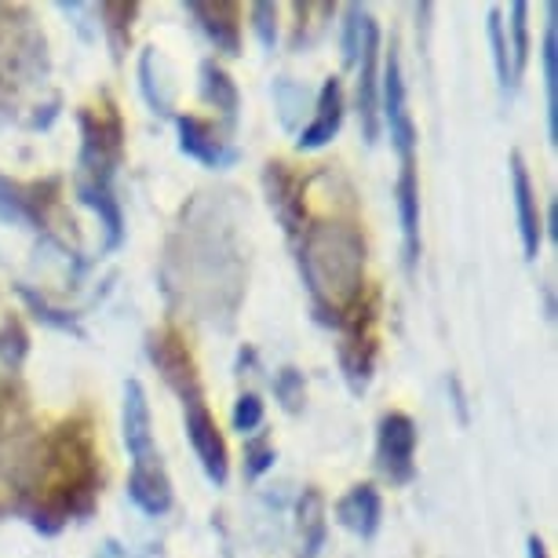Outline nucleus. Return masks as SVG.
<instances>
[{
  "label": "nucleus",
  "instance_id": "obj_1",
  "mask_svg": "<svg viewBox=\"0 0 558 558\" xmlns=\"http://www.w3.org/2000/svg\"><path fill=\"white\" fill-rule=\"evenodd\" d=\"M99 446L96 424L77 413L37 441L34 463L19 497V508L40 533H59L73 519H88L99 504Z\"/></svg>",
  "mask_w": 558,
  "mask_h": 558
},
{
  "label": "nucleus",
  "instance_id": "obj_2",
  "mask_svg": "<svg viewBox=\"0 0 558 558\" xmlns=\"http://www.w3.org/2000/svg\"><path fill=\"white\" fill-rule=\"evenodd\" d=\"M300 274L311 303L325 325H340L362 303L365 292V238L351 219H322L303 227Z\"/></svg>",
  "mask_w": 558,
  "mask_h": 558
},
{
  "label": "nucleus",
  "instance_id": "obj_3",
  "mask_svg": "<svg viewBox=\"0 0 558 558\" xmlns=\"http://www.w3.org/2000/svg\"><path fill=\"white\" fill-rule=\"evenodd\" d=\"M48 81V40L26 4H0V121L23 113L29 88Z\"/></svg>",
  "mask_w": 558,
  "mask_h": 558
},
{
  "label": "nucleus",
  "instance_id": "obj_4",
  "mask_svg": "<svg viewBox=\"0 0 558 558\" xmlns=\"http://www.w3.org/2000/svg\"><path fill=\"white\" fill-rule=\"evenodd\" d=\"M124 446L132 457V478H129V497L135 508L146 514H165L172 508V482L161 463V452L154 446V420L150 402L140 380L124 384Z\"/></svg>",
  "mask_w": 558,
  "mask_h": 558
},
{
  "label": "nucleus",
  "instance_id": "obj_5",
  "mask_svg": "<svg viewBox=\"0 0 558 558\" xmlns=\"http://www.w3.org/2000/svg\"><path fill=\"white\" fill-rule=\"evenodd\" d=\"M124 161V121L118 102L102 96L81 110V172L84 183L113 186V175Z\"/></svg>",
  "mask_w": 558,
  "mask_h": 558
},
{
  "label": "nucleus",
  "instance_id": "obj_6",
  "mask_svg": "<svg viewBox=\"0 0 558 558\" xmlns=\"http://www.w3.org/2000/svg\"><path fill=\"white\" fill-rule=\"evenodd\" d=\"M343 343H340V365L343 376L351 384V391L362 395L376 368V296H365L351 311V318L340 325Z\"/></svg>",
  "mask_w": 558,
  "mask_h": 558
},
{
  "label": "nucleus",
  "instance_id": "obj_7",
  "mask_svg": "<svg viewBox=\"0 0 558 558\" xmlns=\"http://www.w3.org/2000/svg\"><path fill=\"white\" fill-rule=\"evenodd\" d=\"M146 354H150V362L157 365L161 380L179 395V402L183 405L205 402V387H202V376H197L194 354L175 329H157L146 336Z\"/></svg>",
  "mask_w": 558,
  "mask_h": 558
},
{
  "label": "nucleus",
  "instance_id": "obj_8",
  "mask_svg": "<svg viewBox=\"0 0 558 558\" xmlns=\"http://www.w3.org/2000/svg\"><path fill=\"white\" fill-rule=\"evenodd\" d=\"M62 183L45 179V183H15L0 175V219L4 223H29L37 230H51V216L59 213Z\"/></svg>",
  "mask_w": 558,
  "mask_h": 558
},
{
  "label": "nucleus",
  "instance_id": "obj_9",
  "mask_svg": "<svg viewBox=\"0 0 558 558\" xmlns=\"http://www.w3.org/2000/svg\"><path fill=\"white\" fill-rule=\"evenodd\" d=\"M376 468L391 486H405L416 475V424L405 413H384L376 430Z\"/></svg>",
  "mask_w": 558,
  "mask_h": 558
},
{
  "label": "nucleus",
  "instance_id": "obj_10",
  "mask_svg": "<svg viewBox=\"0 0 558 558\" xmlns=\"http://www.w3.org/2000/svg\"><path fill=\"white\" fill-rule=\"evenodd\" d=\"M376 62H380V26L376 19H365L362 29V51H357V84H354V107H357V124H362L365 143H376L380 135V73H376Z\"/></svg>",
  "mask_w": 558,
  "mask_h": 558
},
{
  "label": "nucleus",
  "instance_id": "obj_11",
  "mask_svg": "<svg viewBox=\"0 0 558 558\" xmlns=\"http://www.w3.org/2000/svg\"><path fill=\"white\" fill-rule=\"evenodd\" d=\"M263 186H267V202L286 227L289 238H300L307 227V183L292 172L286 161H267L263 168Z\"/></svg>",
  "mask_w": 558,
  "mask_h": 558
},
{
  "label": "nucleus",
  "instance_id": "obj_12",
  "mask_svg": "<svg viewBox=\"0 0 558 558\" xmlns=\"http://www.w3.org/2000/svg\"><path fill=\"white\" fill-rule=\"evenodd\" d=\"M384 121L391 132V143L402 161H416V124L405 102V81H402V62H398V48L391 45L387 51V66H384Z\"/></svg>",
  "mask_w": 558,
  "mask_h": 558
},
{
  "label": "nucleus",
  "instance_id": "obj_13",
  "mask_svg": "<svg viewBox=\"0 0 558 558\" xmlns=\"http://www.w3.org/2000/svg\"><path fill=\"white\" fill-rule=\"evenodd\" d=\"M183 416H186V438H191L205 475L213 478L216 486H223L230 475V452H227V438L216 424L213 409L205 402H194V405H183Z\"/></svg>",
  "mask_w": 558,
  "mask_h": 558
},
{
  "label": "nucleus",
  "instance_id": "obj_14",
  "mask_svg": "<svg viewBox=\"0 0 558 558\" xmlns=\"http://www.w3.org/2000/svg\"><path fill=\"white\" fill-rule=\"evenodd\" d=\"M175 132H179V150L186 157H194V161H202L208 168H227L238 161L234 146H230L208 121L194 118V113H179Z\"/></svg>",
  "mask_w": 558,
  "mask_h": 558
},
{
  "label": "nucleus",
  "instance_id": "obj_15",
  "mask_svg": "<svg viewBox=\"0 0 558 558\" xmlns=\"http://www.w3.org/2000/svg\"><path fill=\"white\" fill-rule=\"evenodd\" d=\"M183 8H186V15H194V23L202 26V34L213 40L216 51L241 56V8L234 0H213V4L191 0V4H183Z\"/></svg>",
  "mask_w": 558,
  "mask_h": 558
},
{
  "label": "nucleus",
  "instance_id": "obj_16",
  "mask_svg": "<svg viewBox=\"0 0 558 558\" xmlns=\"http://www.w3.org/2000/svg\"><path fill=\"white\" fill-rule=\"evenodd\" d=\"M511 194H514V213H519L522 252H525V259H536V252H541V238H544V223H541L536 191H533L530 172H525L522 154H511Z\"/></svg>",
  "mask_w": 558,
  "mask_h": 558
},
{
  "label": "nucleus",
  "instance_id": "obj_17",
  "mask_svg": "<svg viewBox=\"0 0 558 558\" xmlns=\"http://www.w3.org/2000/svg\"><path fill=\"white\" fill-rule=\"evenodd\" d=\"M340 124H343V84L340 77H329L322 84L318 102H314V121L300 132L296 146L300 150H322L325 143L336 140Z\"/></svg>",
  "mask_w": 558,
  "mask_h": 558
},
{
  "label": "nucleus",
  "instance_id": "obj_18",
  "mask_svg": "<svg viewBox=\"0 0 558 558\" xmlns=\"http://www.w3.org/2000/svg\"><path fill=\"white\" fill-rule=\"evenodd\" d=\"M380 514H384L380 493H376V486H368V482L354 486L340 504H336V519H340L351 533L365 536V541L380 530Z\"/></svg>",
  "mask_w": 558,
  "mask_h": 558
},
{
  "label": "nucleus",
  "instance_id": "obj_19",
  "mask_svg": "<svg viewBox=\"0 0 558 558\" xmlns=\"http://www.w3.org/2000/svg\"><path fill=\"white\" fill-rule=\"evenodd\" d=\"M398 216H402L405 263H409V267H416V259H420V179H416V161H402V172H398Z\"/></svg>",
  "mask_w": 558,
  "mask_h": 558
},
{
  "label": "nucleus",
  "instance_id": "obj_20",
  "mask_svg": "<svg viewBox=\"0 0 558 558\" xmlns=\"http://www.w3.org/2000/svg\"><path fill=\"white\" fill-rule=\"evenodd\" d=\"M296 530H300V555L318 558L325 547V533H329V519H325V497L318 489H303L296 504Z\"/></svg>",
  "mask_w": 558,
  "mask_h": 558
},
{
  "label": "nucleus",
  "instance_id": "obj_21",
  "mask_svg": "<svg viewBox=\"0 0 558 558\" xmlns=\"http://www.w3.org/2000/svg\"><path fill=\"white\" fill-rule=\"evenodd\" d=\"M77 197H81V205H88L92 213L102 219V227H107V252H113L124 241V216H121V202L113 197V186L77 179Z\"/></svg>",
  "mask_w": 558,
  "mask_h": 558
},
{
  "label": "nucleus",
  "instance_id": "obj_22",
  "mask_svg": "<svg viewBox=\"0 0 558 558\" xmlns=\"http://www.w3.org/2000/svg\"><path fill=\"white\" fill-rule=\"evenodd\" d=\"M555 4H547V19L551 23L544 26V45H541V59H544V88H547V140L551 146L558 143V34H555Z\"/></svg>",
  "mask_w": 558,
  "mask_h": 558
},
{
  "label": "nucleus",
  "instance_id": "obj_23",
  "mask_svg": "<svg viewBox=\"0 0 558 558\" xmlns=\"http://www.w3.org/2000/svg\"><path fill=\"white\" fill-rule=\"evenodd\" d=\"M202 96H205L208 107H216L219 113H223L227 124L238 121V107H241L238 84L230 81V73L219 66L216 59H205L202 62Z\"/></svg>",
  "mask_w": 558,
  "mask_h": 558
},
{
  "label": "nucleus",
  "instance_id": "obj_24",
  "mask_svg": "<svg viewBox=\"0 0 558 558\" xmlns=\"http://www.w3.org/2000/svg\"><path fill=\"white\" fill-rule=\"evenodd\" d=\"M96 15L102 19V34L110 40L113 59H124V51L132 45V23L140 15V4L135 0H107V4L96 8Z\"/></svg>",
  "mask_w": 558,
  "mask_h": 558
},
{
  "label": "nucleus",
  "instance_id": "obj_25",
  "mask_svg": "<svg viewBox=\"0 0 558 558\" xmlns=\"http://www.w3.org/2000/svg\"><path fill=\"white\" fill-rule=\"evenodd\" d=\"M165 59L157 56V48H146L140 59V84H143V96L150 102L154 113H172V81L165 77Z\"/></svg>",
  "mask_w": 558,
  "mask_h": 558
},
{
  "label": "nucleus",
  "instance_id": "obj_26",
  "mask_svg": "<svg viewBox=\"0 0 558 558\" xmlns=\"http://www.w3.org/2000/svg\"><path fill=\"white\" fill-rule=\"evenodd\" d=\"M29 354V332L26 325L19 318H4L0 325V365H4L8 376H19V368H23Z\"/></svg>",
  "mask_w": 558,
  "mask_h": 558
},
{
  "label": "nucleus",
  "instance_id": "obj_27",
  "mask_svg": "<svg viewBox=\"0 0 558 558\" xmlns=\"http://www.w3.org/2000/svg\"><path fill=\"white\" fill-rule=\"evenodd\" d=\"M511 40H508V48H511V73H514V81L522 77V70H525V62H530V4L525 0H514L511 4Z\"/></svg>",
  "mask_w": 558,
  "mask_h": 558
},
{
  "label": "nucleus",
  "instance_id": "obj_28",
  "mask_svg": "<svg viewBox=\"0 0 558 558\" xmlns=\"http://www.w3.org/2000/svg\"><path fill=\"white\" fill-rule=\"evenodd\" d=\"M489 45H493V62H497V77L504 92H514V73H511V48H508V29H504L500 8H489Z\"/></svg>",
  "mask_w": 558,
  "mask_h": 558
},
{
  "label": "nucleus",
  "instance_id": "obj_29",
  "mask_svg": "<svg viewBox=\"0 0 558 558\" xmlns=\"http://www.w3.org/2000/svg\"><path fill=\"white\" fill-rule=\"evenodd\" d=\"M19 296H23V303L29 311L37 314L40 322L45 325H51V329H62V332H73V336H81V325H77V318H73L70 311H59V307H51V303L40 296V292H34L29 286H19Z\"/></svg>",
  "mask_w": 558,
  "mask_h": 558
},
{
  "label": "nucleus",
  "instance_id": "obj_30",
  "mask_svg": "<svg viewBox=\"0 0 558 558\" xmlns=\"http://www.w3.org/2000/svg\"><path fill=\"white\" fill-rule=\"evenodd\" d=\"M274 99H278L281 107V121H286V129H296V118L300 110H307V88L289 77H278L274 81Z\"/></svg>",
  "mask_w": 558,
  "mask_h": 558
},
{
  "label": "nucleus",
  "instance_id": "obj_31",
  "mask_svg": "<svg viewBox=\"0 0 558 558\" xmlns=\"http://www.w3.org/2000/svg\"><path fill=\"white\" fill-rule=\"evenodd\" d=\"M274 395H278V402L289 409V413H300L303 402H307V380H303L300 368H281L278 376H274Z\"/></svg>",
  "mask_w": 558,
  "mask_h": 558
},
{
  "label": "nucleus",
  "instance_id": "obj_32",
  "mask_svg": "<svg viewBox=\"0 0 558 558\" xmlns=\"http://www.w3.org/2000/svg\"><path fill=\"white\" fill-rule=\"evenodd\" d=\"M365 19H368V8L362 4H347L343 12V59L357 62V51H362V29H365Z\"/></svg>",
  "mask_w": 558,
  "mask_h": 558
},
{
  "label": "nucleus",
  "instance_id": "obj_33",
  "mask_svg": "<svg viewBox=\"0 0 558 558\" xmlns=\"http://www.w3.org/2000/svg\"><path fill=\"white\" fill-rule=\"evenodd\" d=\"M274 460H278V449H274L267 438H252L245 446V478L267 475V471L274 468Z\"/></svg>",
  "mask_w": 558,
  "mask_h": 558
},
{
  "label": "nucleus",
  "instance_id": "obj_34",
  "mask_svg": "<svg viewBox=\"0 0 558 558\" xmlns=\"http://www.w3.org/2000/svg\"><path fill=\"white\" fill-rule=\"evenodd\" d=\"M230 424H234V430H241V435H252L259 424H263V402L259 395H241L234 402V413H230Z\"/></svg>",
  "mask_w": 558,
  "mask_h": 558
},
{
  "label": "nucleus",
  "instance_id": "obj_35",
  "mask_svg": "<svg viewBox=\"0 0 558 558\" xmlns=\"http://www.w3.org/2000/svg\"><path fill=\"white\" fill-rule=\"evenodd\" d=\"M252 26H256V37L263 48L278 45V4H252Z\"/></svg>",
  "mask_w": 558,
  "mask_h": 558
},
{
  "label": "nucleus",
  "instance_id": "obj_36",
  "mask_svg": "<svg viewBox=\"0 0 558 558\" xmlns=\"http://www.w3.org/2000/svg\"><path fill=\"white\" fill-rule=\"evenodd\" d=\"M525 555H530V558H551V555H547V547H544L541 536H530V544H525Z\"/></svg>",
  "mask_w": 558,
  "mask_h": 558
},
{
  "label": "nucleus",
  "instance_id": "obj_37",
  "mask_svg": "<svg viewBox=\"0 0 558 558\" xmlns=\"http://www.w3.org/2000/svg\"><path fill=\"white\" fill-rule=\"evenodd\" d=\"M547 234L558 238V205H551V213H547Z\"/></svg>",
  "mask_w": 558,
  "mask_h": 558
}]
</instances>
